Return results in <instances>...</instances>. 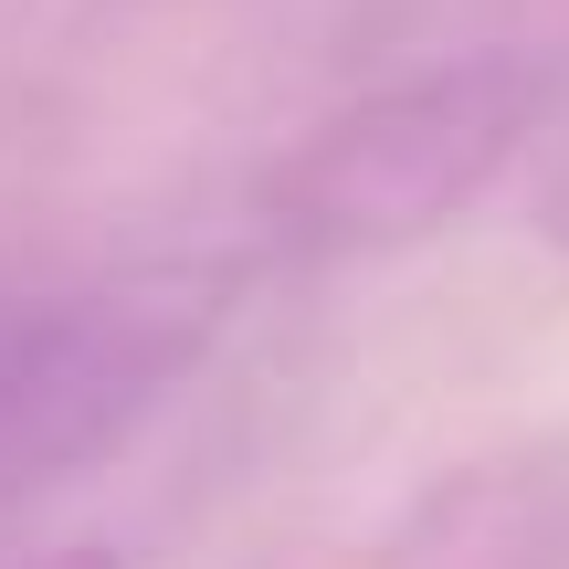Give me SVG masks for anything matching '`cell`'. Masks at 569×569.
<instances>
[{
	"instance_id": "1",
	"label": "cell",
	"mask_w": 569,
	"mask_h": 569,
	"mask_svg": "<svg viewBox=\"0 0 569 569\" xmlns=\"http://www.w3.org/2000/svg\"><path fill=\"white\" fill-rule=\"evenodd\" d=\"M549 117V63L528 53H465L411 84H380L348 117L306 127L274 169L264 222L296 253H390L475 201Z\"/></svg>"
},
{
	"instance_id": "2",
	"label": "cell",
	"mask_w": 569,
	"mask_h": 569,
	"mask_svg": "<svg viewBox=\"0 0 569 569\" xmlns=\"http://www.w3.org/2000/svg\"><path fill=\"white\" fill-rule=\"evenodd\" d=\"M222 327V274L148 264L96 284H0V507L117 453Z\"/></svg>"
}]
</instances>
